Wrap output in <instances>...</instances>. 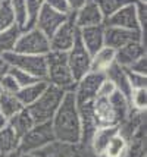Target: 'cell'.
<instances>
[{"label":"cell","instance_id":"1","mask_svg":"<svg viewBox=\"0 0 147 157\" xmlns=\"http://www.w3.org/2000/svg\"><path fill=\"white\" fill-rule=\"evenodd\" d=\"M55 140L66 144H81V121L74 91H66L63 100L50 121Z\"/></svg>","mask_w":147,"mask_h":157},{"label":"cell","instance_id":"2","mask_svg":"<svg viewBox=\"0 0 147 157\" xmlns=\"http://www.w3.org/2000/svg\"><path fill=\"white\" fill-rule=\"evenodd\" d=\"M46 57L47 66V78L46 81L63 91H74L75 81L68 66V56L63 52H53L50 50Z\"/></svg>","mask_w":147,"mask_h":157},{"label":"cell","instance_id":"3","mask_svg":"<svg viewBox=\"0 0 147 157\" xmlns=\"http://www.w3.org/2000/svg\"><path fill=\"white\" fill-rule=\"evenodd\" d=\"M65 93L66 91L49 84L41 96L38 97L31 106L25 107V109L29 112V115L34 119L35 123L50 122L55 116V113L57 112V109H59Z\"/></svg>","mask_w":147,"mask_h":157},{"label":"cell","instance_id":"4","mask_svg":"<svg viewBox=\"0 0 147 157\" xmlns=\"http://www.w3.org/2000/svg\"><path fill=\"white\" fill-rule=\"evenodd\" d=\"M3 60L7 66L24 71L37 79H46L47 78V66H46V57L44 56H31L21 55V53H5L2 55Z\"/></svg>","mask_w":147,"mask_h":157},{"label":"cell","instance_id":"5","mask_svg":"<svg viewBox=\"0 0 147 157\" xmlns=\"http://www.w3.org/2000/svg\"><path fill=\"white\" fill-rule=\"evenodd\" d=\"M53 141L56 140H55V134L52 129V123H35L24 137H21L18 153H35Z\"/></svg>","mask_w":147,"mask_h":157},{"label":"cell","instance_id":"6","mask_svg":"<svg viewBox=\"0 0 147 157\" xmlns=\"http://www.w3.org/2000/svg\"><path fill=\"white\" fill-rule=\"evenodd\" d=\"M15 53L31 56H46L50 52V43L46 35L37 28H29L22 31L19 40L15 46Z\"/></svg>","mask_w":147,"mask_h":157},{"label":"cell","instance_id":"7","mask_svg":"<svg viewBox=\"0 0 147 157\" xmlns=\"http://www.w3.org/2000/svg\"><path fill=\"white\" fill-rule=\"evenodd\" d=\"M68 56V66L71 69V74L74 76V81H79L85 74L90 72L91 68V55L85 50L83 43L79 40V35H77L75 43L69 52L66 53Z\"/></svg>","mask_w":147,"mask_h":157},{"label":"cell","instance_id":"8","mask_svg":"<svg viewBox=\"0 0 147 157\" xmlns=\"http://www.w3.org/2000/svg\"><path fill=\"white\" fill-rule=\"evenodd\" d=\"M78 35V28L75 27L74 22V13H71L68 16V19L63 22L60 27L57 28V31L50 37V50L53 52H63L68 53Z\"/></svg>","mask_w":147,"mask_h":157},{"label":"cell","instance_id":"9","mask_svg":"<svg viewBox=\"0 0 147 157\" xmlns=\"http://www.w3.org/2000/svg\"><path fill=\"white\" fill-rule=\"evenodd\" d=\"M105 79L106 75L103 72H88L79 81L75 82L74 94H75L78 104L93 101L97 96V91L102 85V82Z\"/></svg>","mask_w":147,"mask_h":157},{"label":"cell","instance_id":"10","mask_svg":"<svg viewBox=\"0 0 147 157\" xmlns=\"http://www.w3.org/2000/svg\"><path fill=\"white\" fill-rule=\"evenodd\" d=\"M135 3H137V2H135ZM135 3L119 9L118 12H115L112 16H109V18L103 22V25H106V27L124 28V29H130V31H138V33H141V34L146 37V33L141 29L138 18H137Z\"/></svg>","mask_w":147,"mask_h":157},{"label":"cell","instance_id":"11","mask_svg":"<svg viewBox=\"0 0 147 157\" xmlns=\"http://www.w3.org/2000/svg\"><path fill=\"white\" fill-rule=\"evenodd\" d=\"M133 41H141L146 46V37L138 31H130L124 28L116 27H106L105 25V46L113 50L124 47Z\"/></svg>","mask_w":147,"mask_h":157},{"label":"cell","instance_id":"12","mask_svg":"<svg viewBox=\"0 0 147 157\" xmlns=\"http://www.w3.org/2000/svg\"><path fill=\"white\" fill-rule=\"evenodd\" d=\"M66 19H68V16L57 13V12L52 10L49 6H46V5L43 3L41 10H40V13L37 16V21H35L34 27L50 40V37L56 33L57 28L60 27Z\"/></svg>","mask_w":147,"mask_h":157},{"label":"cell","instance_id":"13","mask_svg":"<svg viewBox=\"0 0 147 157\" xmlns=\"http://www.w3.org/2000/svg\"><path fill=\"white\" fill-rule=\"evenodd\" d=\"M74 22L78 29H83L87 27H96V25H103L105 18L100 12L96 2H87L79 10L74 12Z\"/></svg>","mask_w":147,"mask_h":157},{"label":"cell","instance_id":"14","mask_svg":"<svg viewBox=\"0 0 147 157\" xmlns=\"http://www.w3.org/2000/svg\"><path fill=\"white\" fill-rule=\"evenodd\" d=\"M78 35H79L83 46L91 56L96 55L100 48L105 47V25H96V27L78 29Z\"/></svg>","mask_w":147,"mask_h":157},{"label":"cell","instance_id":"15","mask_svg":"<svg viewBox=\"0 0 147 157\" xmlns=\"http://www.w3.org/2000/svg\"><path fill=\"white\" fill-rule=\"evenodd\" d=\"M93 113L97 126H118V117L107 97H96L93 100Z\"/></svg>","mask_w":147,"mask_h":157},{"label":"cell","instance_id":"16","mask_svg":"<svg viewBox=\"0 0 147 157\" xmlns=\"http://www.w3.org/2000/svg\"><path fill=\"white\" fill-rule=\"evenodd\" d=\"M81 150H83V147L79 144H66L60 143V141H53L33 154H35L37 157H79Z\"/></svg>","mask_w":147,"mask_h":157},{"label":"cell","instance_id":"17","mask_svg":"<svg viewBox=\"0 0 147 157\" xmlns=\"http://www.w3.org/2000/svg\"><path fill=\"white\" fill-rule=\"evenodd\" d=\"M144 56H146V46L141 41H133V43H130V44L116 50L115 63H118L119 66L126 69L135 60H138Z\"/></svg>","mask_w":147,"mask_h":157},{"label":"cell","instance_id":"18","mask_svg":"<svg viewBox=\"0 0 147 157\" xmlns=\"http://www.w3.org/2000/svg\"><path fill=\"white\" fill-rule=\"evenodd\" d=\"M118 132H119V126H100V128L96 129L94 135L91 137L88 148L93 151V154H96L97 157H100L103 154L105 148L107 147L109 141H110Z\"/></svg>","mask_w":147,"mask_h":157},{"label":"cell","instance_id":"19","mask_svg":"<svg viewBox=\"0 0 147 157\" xmlns=\"http://www.w3.org/2000/svg\"><path fill=\"white\" fill-rule=\"evenodd\" d=\"M105 75H106V79H109L115 85L116 91H119L121 94H124L130 100V96H131L133 90L130 87V82H128V78H126L125 68L119 66L118 63H113L112 66L105 72Z\"/></svg>","mask_w":147,"mask_h":157},{"label":"cell","instance_id":"20","mask_svg":"<svg viewBox=\"0 0 147 157\" xmlns=\"http://www.w3.org/2000/svg\"><path fill=\"white\" fill-rule=\"evenodd\" d=\"M34 125H35L34 119L31 117L29 112L25 109V107L22 110H19L18 113H15L12 117L7 119V126L14 131L19 140H21V137H24Z\"/></svg>","mask_w":147,"mask_h":157},{"label":"cell","instance_id":"21","mask_svg":"<svg viewBox=\"0 0 147 157\" xmlns=\"http://www.w3.org/2000/svg\"><path fill=\"white\" fill-rule=\"evenodd\" d=\"M47 85H49V82L46 79H40V81H37L35 84H31L28 87L19 88V91L15 96H16V98L19 100V103L24 107H28L44 93V90L47 88Z\"/></svg>","mask_w":147,"mask_h":157},{"label":"cell","instance_id":"22","mask_svg":"<svg viewBox=\"0 0 147 157\" xmlns=\"http://www.w3.org/2000/svg\"><path fill=\"white\" fill-rule=\"evenodd\" d=\"M115 56H116V50L106 47V46L103 48H100L96 55L91 56L90 72H103L105 74L115 63Z\"/></svg>","mask_w":147,"mask_h":157},{"label":"cell","instance_id":"23","mask_svg":"<svg viewBox=\"0 0 147 157\" xmlns=\"http://www.w3.org/2000/svg\"><path fill=\"white\" fill-rule=\"evenodd\" d=\"M18 148H19V138L6 125L5 128L0 129V154L10 157L18 153Z\"/></svg>","mask_w":147,"mask_h":157},{"label":"cell","instance_id":"24","mask_svg":"<svg viewBox=\"0 0 147 157\" xmlns=\"http://www.w3.org/2000/svg\"><path fill=\"white\" fill-rule=\"evenodd\" d=\"M22 34V28H19L16 24L10 28H6L0 31V55L10 53L15 50V46Z\"/></svg>","mask_w":147,"mask_h":157},{"label":"cell","instance_id":"25","mask_svg":"<svg viewBox=\"0 0 147 157\" xmlns=\"http://www.w3.org/2000/svg\"><path fill=\"white\" fill-rule=\"evenodd\" d=\"M109 101H110L113 110H115V113H116L118 123L121 125V123H122L126 117H128L130 112H131L130 101H128V98H126L124 94H121L119 91H115L112 96L109 97ZM119 125H118V126H119Z\"/></svg>","mask_w":147,"mask_h":157},{"label":"cell","instance_id":"26","mask_svg":"<svg viewBox=\"0 0 147 157\" xmlns=\"http://www.w3.org/2000/svg\"><path fill=\"white\" fill-rule=\"evenodd\" d=\"M96 5L99 6L100 12L103 15L105 21L112 16L115 12H118L119 9H122L124 6H128V5H133L135 2H141V0H94Z\"/></svg>","mask_w":147,"mask_h":157},{"label":"cell","instance_id":"27","mask_svg":"<svg viewBox=\"0 0 147 157\" xmlns=\"http://www.w3.org/2000/svg\"><path fill=\"white\" fill-rule=\"evenodd\" d=\"M22 109H24V106L19 103V100L16 98L15 94L2 93V96H0V110L6 116V119L12 117L15 113H18Z\"/></svg>","mask_w":147,"mask_h":157},{"label":"cell","instance_id":"28","mask_svg":"<svg viewBox=\"0 0 147 157\" xmlns=\"http://www.w3.org/2000/svg\"><path fill=\"white\" fill-rule=\"evenodd\" d=\"M130 107L134 112L138 113H146L147 107V88L143 90H133L130 96Z\"/></svg>","mask_w":147,"mask_h":157},{"label":"cell","instance_id":"29","mask_svg":"<svg viewBox=\"0 0 147 157\" xmlns=\"http://www.w3.org/2000/svg\"><path fill=\"white\" fill-rule=\"evenodd\" d=\"M43 3H44V0H25V7H27V27H25V29L34 28Z\"/></svg>","mask_w":147,"mask_h":157},{"label":"cell","instance_id":"30","mask_svg":"<svg viewBox=\"0 0 147 157\" xmlns=\"http://www.w3.org/2000/svg\"><path fill=\"white\" fill-rule=\"evenodd\" d=\"M10 2V7L14 10L15 15V24L22 31L27 27V7H25V0H9Z\"/></svg>","mask_w":147,"mask_h":157},{"label":"cell","instance_id":"31","mask_svg":"<svg viewBox=\"0 0 147 157\" xmlns=\"http://www.w3.org/2000/svg\"><path fill=\"white\" fill-rule=\"evenodd\" d=\"M12 25H15V15L10 7V2L3 0L0 3V31L10 28Z\"/></svg>","mask_w":147,"mask_h":157},{"label":"cell","instance_id":"32","mask_svg":"<svg viewBox=\"0 0 147 157\" xmlns=\"http://www.w3.org/2000/svg\"><path fill=\"white\" fill-rule=\"evenodd\" d=\"M6 71L15 78V81H16V84L19 85V88L28 87V85H31V84H35L37 81H40V79L34 78L33 75H29V74L24 72V71H19V69H16V68H10V66H7Z\"/></svg>","mask_w":147,"mask_h":157},{"label":"cell","instance_id":"33","mask_svg":"<svg viewBox=\"0 0 147 157\" xmlns=\"http://www.w3.org/2000/svg\"><path fill=\"white\" fill-rule=\"evenodd\" d=\"M0 87H2V91L7 94H16L19 91V85L16 84L15 78L7 71L0 74Z\"/></svg>","mask_w":147,"mask_h":157},{"label":"cell","instance_id":"34","mask_svg":"<svg viewBox=\"0 0 147 157\" xmlns=\"http://www.w3.org/2000/svg\"><path fill=\"white\" fill-rule=\"evenodd\" d=\"M126 71V78H128V82H130V87L131 90H143L147 88V75H140V74H135V72H131V71Z\"/></svg>","mask_w":147,"mask_h":157},{"label":"cell","instance_id":"35","mask_svg":"<svg viewBox=\"0 0 147 157\" xmlns=\"http://www.w3.org/2000/svg\"><path fill=\"white\" fill-rule=\"evenodd\" d=\"M44 5L49 6L52 10H55L60 15H65V16H69L72 13L66 0H44Z\"/></svg>","mask_w":147,"mask_h":157},{"label":"cell","instance_id":"36","mask_svg":"<svg viewBox=\"0 0 147 157\" xmlns=\"http://www.w3.org/2000/svg\"><path fill=\"white\" fill-rule=\"evenodd\" d=\"M126 69L131 71V72H135V74H140V75H147V57L144 56L138 60H135L130 68Z\"/></svg>","mask_w":147,"mask_h":157},{"label":"cell","instance_id":"37","mask_svg":"<svg viewBox=\"0 0 147 157\" xmlns=\"http://www.w3.org/2000/svg\"><path fill=\"white\" fill-rule=\"evenodd\" d=\"M115 91H116L115 85H113L109 79H105V81L102 82V85H100V88H99L97 96H96V97H107V98H109V97L112 96Z\"/></svg>","mask_w":147,"mask_h":157},{"label":"cell","instance_id":"38","mask_svg":"<svg viewBox=\"0 0 147 157\" xmlns=\"http://www.w3.org/2000/svg\"><path fill=\"white\" fill-rule=\"evenodd\" d=\"M68 2V5H69V9L71 12L74 13V12H77V10H79L81 7L84 6L87 2H90V0H66Z\"/></svg>","mask_w":147,"mask_h":157},{"label":"cell","instance_id":"39","mask_svg":"<svg viewBox=\"0 0 147 157\" xmlns=\"http://www.w3.org/2000/svg\"><path fill=\"white\" fill-rule=\"evenodd\" d=\"M81 147H83V145H81ZM79 157H97V156H96V154H93V151H91L88 147H83Z\"/></svg>","mask_w":147,"mask_h":157},{"label":"cell","instance_id":"40","mask_svg":"<svg viewBox=\"0 0 147 157\" xmlns=\"http://www.w3.org/2000/svg\"><path fill=\"white\" fill-rule=\"evenodd\" d=\"M6 125H7V119H6V116L2 113V110H0V129L5 128Z\"/></svg>","mask_w":147,"mask_h":157},{"label":"cell","instance_id":"41","mask_svg":"<svg viewBox=\"0 0 147 157\" xmlns=\"http://www.w3.org/2000/svg\"><path fill=\"white\" fill-rule=\"evenodd\" d=\"M6 69H7L6 62L3 60V57H2V55H0V74H3V72H5Z\"/></svg>","mask_w":147,"mask_h":157},{"label":"cell","instance_id":"42","mask_svg":"<svg viewBox=\"0 0 147 157\" xmlns=\"http://www.w3.org/2000/svg\"><path fill=\"white\" fill-rule=\"evenodd\" d=\"M18 157H37L33 153H18Z\"/></svg>","mask_w":147,"mask_h":157},{"label":"cell","instance_id":"43","mask_svg":"<svg viewBox=\"0 0 147 157\" xmlns=\"http://www.w3.org/2000/svg\"><path fill=\"white\" fill-rule=\"evenodd\" d=\"M10 157H18V153H16V154H14V156H10Z\"/></svg>","mask_w":147,"mask_h":157},{"label":"cell","instance_id":"44","mask_svg":"<svg viewBox=\"0 0 147 157\" xmlns=\"http://www.w3.org/2000/svg\"><path fill=\"white\" fill-rule=\"evenodd\" d=\"M2 93H3V91H2V87H0V96H2Z\"/></svg>","mask_w":147,"mask_h":157},{"label":"cell","instance_id":"45","mask_svg":"<svg viewBox=\"0 0 147 157\" xmlns=\"http://www.w3.org/2000/svg\"><path fill=\"white\" fill-rule=\"evenodd\" d=\"M0 157H5V156H3V154H0Z\"/></svg>","mask_w":147,"mask_h":157},{"label":"cell","instance_id":"46","mask_svg":"<svg viewBox=\"0 0 147 157\" xmlns=\"http://www.w3.org/2000/svg\"><path fill=\"white\" fill-rule=\"evenodd\" d=\"M2 2H3V0H0V3H2Z\"/></svg>","mask_w":147,"mask_h":157},{"label":"cell","instance_id":"47","mask_svg":"<svg viewBox=\"0 0 147 157\" xmlns=\"http://www.w3.org/2000/svg\"><path fill=\"white\" fill-rule=\"evenodd\" d=\"M91 2H94V0H91Z\"/></svg>","mask_w":147,"mask_h":157},{"label":"cell","instance_id":"48","mask_svg":"<svg viewBox=\"0 0 147 157\" xmlns=\"http://www.w3.org/2000/svg\"><path fill=\"white\" fill-rule=\"evenodd\" d=\"M144 157H146V156H144Z\"/></svg>","mask_w":147,"mask_h":157}]
</instances>
